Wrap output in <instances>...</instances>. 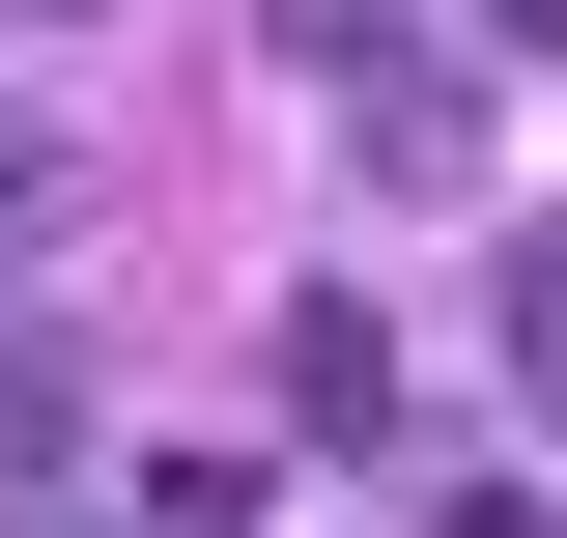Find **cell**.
<instances>
[{
	"label": "cell",
	"mask_w": 567,
	"mask_h": 538,
	"mask_svg": "<svg viewBox=\"0 0 567 538\" xmlns=\"http://www.w3.org/2000/svg\"><path fill=\"white\" fill-rule=\"evenodd\" d=\"M284 425H312V454H369V425H398V312H369V283H312V312H284Z\"/></svg>",
	"instance_id": "cell-1"
},
{
	"label": "cell",
	"mask_w": 567,
	"mask_h": 538,
	"mask_svg": "<svg viewBox=\"0 0 567 538\" xmlns=\"http://www.w3.org/2000/svg\"><path fill=\"white\" fill-rule=\"evenodd\" d=\"M58 227H85V142H58V114H0V283L58 256Z\"/></svg>",
	"instance_id": "cell-3"
},
{
	"label": "cell",
	"mask_w": 567,
	"mask_h": 538,
	"mask_svg": "<svg viewBox=\"0 0 567 538\" xmlns=\"http://www.w3.org/2000/svg\"><path fill=\"white\" fill-rule=\"evenodd\" d=\"M256 29H284L312 85H398V0H256Z\"/></svg>",
	"instance_id": "cell-5"
},
{
	"label": "cell",
	"mask_w": 567,
	"mask_h": 538,
	"mask_svg": "<svg viewBox=\"0 0 567 538\" xmlns=\"http://www.w3.org/2000/svg\"><path fill=\"white\" fill-rule=\"evenodd\" d=\"M483 29H511V58H567V0H483Z\"/></svg>",
	"instance_id": "cell-6"
},
{
	"label": "cell",
	"mask_w": 567,
	"mask_h": 538,
	"mask_svg": "<svg viewBox=\"0 0 567 538\" xmlns=\"http://www.w3.org/2000/svg\"><path fill=\"white\" fill-rule=\"evenodd\" d=\"M511 397L567 425V227H511Z\"/></svg>",
	"instance_id": "cell-4"
},
{
	"label": "cell",
	"mask_w": 567,
	"mask_h": 538,
	"mask_svg": "<svg viewBox=\"0 0 567 538\" xmlns=\"http://www.w3.org/2000/svg\"><path fill=\"white\" fill-rule=\"evenodd\" d=\"M58 482H85V397L29 369V340H0V510H58Z\"/></svg>",
	"instance_id": "cell-2"
}]
</instances>
